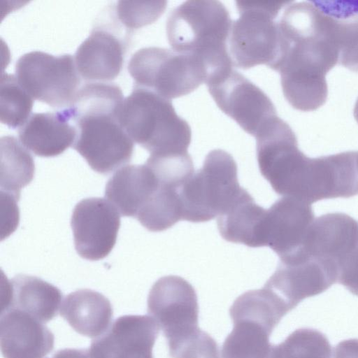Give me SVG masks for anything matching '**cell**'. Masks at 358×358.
Listing matches in <instances>:
<instances>
[{"mask_svg": "<svg viewBox=\"0 0 358 358\" xmlns=\"http://www.w3.org/2000/svg\"><path fill=\"white\" fill-rule=\"evenodd\" d=\"M278 24L283 94L295 109L315 110L327 98L325 76L338 63L337 21L312 1H289Z\"/></svg>", "mask_w": 358, "mask_h": 358, "instance_id": "obj_1", "label": "cell"}, {"mask_svg": "<svg viewBox=\"0 0 358 358\" xmlns=\"http://www.w3.org/2000/svg\"><path fill=\"white\" fill-rule=\"evenodd\" d=\"M121 88L111 83L83 85L66 108L76 135L71 146L94 171L108 174L129 162L134 141L119 117Z\"/></svg>", "mask_w": 358, "mask_h": 358, "instance_id": "obj_2", "label": "cell"}, {"mask_svg": "<svg viewBox=\"0 0 358 358\" xmlns=\"http://www.w3.org/2000/svg\"><path fill=\"white\" fill-rule=\"evenodd\" d=\"M232 20L219 1H186L175 7L166 31L173 50L199 62L207 72L206 83L233 69L228 50Z\"/></svg>", "mask_w": 358, "mask_h": 358, "instance_id": "obj_3", "label": "cell"}, {"mask_svg": "<svg viewBox=\"0 0 358 358\" xmlns=\"http://www.w3.org/2000/svg\"><path fill=\"white\" fill-rule=\"evenodd\" d=\"M119 117L129 137L150 155L188 152L191 128L178 115L171 100L134 85L123 100Z\"/></svg>", "mask_w": 358, "mask_h": 358, "instance_id": "obj_4", "label": "cell"}, {"mask_svg": "<svg viewBox=\"0 0 358 358\" xmlns=\"http://www.w3.org/2000/svg\"><path fill=\"white\" fill-rule=\"evenodd\" d=\"M289 2L236 1L239 17L232 21L228 41L234 66L264 64L278 70L281 37L277 17Z\"/></svg>", "mask_w": 358, "mask_h": 358, "instance_id": "obj_5", "label": "cell"}, {"mask_svg": "<svg viewBox=\"0 0 358 358\" xmlns=\"http://www.w3.org/2000/svg\"><path fill=\"white\" fill-rule=\"evenodd\" d=\"M244 188L238 180L232 156L217 149L208 152L203 166L179 189L182 220L203 222L217 217L239 196Z\"/></svg>", "mask_w": 358, "mask_h": 358, "instance_id": "obj_6", "label": "cell"}, {"mask_svg": "<svg viewBox=\"0 0 358 358\" xmlns=\"http://www.w3.org/2000/svg\"><path fill=\"white\" fill-rule=\"evenodd\" d=\"M148 313L162 330L171 358H176L208 334L198 326L196 291L180 276H164L155 282L148 297Z\"/></svg>", "mask_w": 358, "mask_h": 358, "instance_id": "obj_7", "label": "cell"}, {"mask_svg": "<svg viewBox=\"0 0 358 358\" xmlns=\"http://www.w3.org/2000/svg\"><path fill=\"white\" fill-rule=\"evenodd\" d=\"M128 71L134 85L169 100L191 93L207 80L205 68L196 59L159 47L138 50L129 61Z\"/></svg>", "mask_w": 358, "mask_h": 358, "instance_id": "obj_8", "label": "cell"}, {"mask_svg": "<svg viewBox=\"0 0 358 358\" xmlns=\"http://www.w3.org/2000/svg\"><path fill=\"white\" fill-rule=\"evenodd\" d=\"M255 138L262 176L278 194L299 199L310 157L299 149L292 128L277 116Z\"/></svg>", "mask_w": 358, "mask_h": 358, "instance_id": "obj_9", "label": "cell"}, {"mask_svg": "<svg viewBox=\"0 0 358 358\" xmlns=\"http://www.w3.org/2000/svg\"><path fill=\"white\" fill-rule=\"evenodd\" d=\"M15 76L33 99L59 110L67 107L79 90L80 78L74 57L34 50L21 55Z\"/></svg>", "mask_w": 358, "mask_h": 358, "instance_id": "obj_10", "label": "cell"}, {"mask_svg": "<svg viewBox=\"0 0 358 358\" xmlns=\"http://www.w3.org/2000/svg\"><path fill=\"white\" fill-rule=\"evenodd\" d=\"M131 34L117 18L113 3L106 7L88 37L76 51L74 59L79 75L92 82L108 81L117 77Z\"/></svg>", "mask_w": 358, "mask_h": 358, "instance_id": "obj_11", "label": "cell"}, {"mask_svg": "<svg viewBox=\"0 0 358 358\" xmlns=\"http://www.w3.org/2000/svg\"><path fill=\"white\" fill-rule=\"evenodd\" d=\"M206 84L219 108L255 137L278 116L269 97L234 69Z\"/></svg>", "mask_w": 358, "mask_h": 358, "instance_id": "obj_12", "label": "cell"}, {"mask_svg": "<svg viewBox=\"0 0 358 358\" xmlns=\"http://www.w3.org/2000/svg\"><path fill=\"white\" fill-rule=\"evenodd\" d=\"M336 282V272L328 262L305 250L280 259L264 287L288 311L306 298L320 294Z\"/></svg>", "mask_w": 358, "mask_h": 358, "instance_id": "obj_13", "label": "cell"}, {"mask_svg": "<svg viewBox=\"0 0 358 358\" xmlns=\"http://www.w3.org/2000/svg\"><path fill=\"white\" fill-rule=\"evenodd\" d=\"M71 225L77 253L83 259L97 261L107 257L115 246L120 215L108 200L87 198L76 205Z\"/></svg>", "mask_w": 358, "mask_h": 358, "instance_id": "obj_14", "label": "cell"}, {"mask_svg": "<svg viewBox=\"0 0 358 358\" xmlns=\"http://www.w3.org/2000/svg\"><path fill=\"white\" fill-rule=\"evenodd\" d=\"M314 221L311 204L282 196L267 209L264 222V246L284 259L301 251Z\"/></svg>", "mask_w": 358, "mask_h": 358, "instance_id": "obj_15", "label": "cell"}, {"mask_svg": "<svg viewBox=\"0 0 358 358\" xmlns=\"http://www.w3.org/2000/svg\"><path fill=\"white\" fill-rule=\"evenodd\" d=\"M159 329L150 316H120L92 341L88 350L90 358H153L152 348Z\"/></svg>", "mask_w": 358, "mask_h": 358, "instance_id": "obj_16", "label": "cell"}, {"mask_svg": "<svg viewBox=\"0 0 358 358\" xmlns=\"http://www.w3.org/2000/svg\"><path fill=\"white\" fill-rule=\"evenodd\" d=\"M0 343L4 358H45L54 348L55 336L30 315L6 308L1 314Z\"/></svg>", "mask_w": 358, "mask_h": 358, "instance_id": "obj_17", "label": "cell"}, {"mask_svg": "<svg viewBox=\"0 0 358 358\" xmlns=\"http://www.w3.org/2000/svg\"><path fill=\"white\" fill-rule=\"evenodd\" d=\"M76 131L65 108L34 113L18 130L20 141L36 155L52 157L72 146Z\"/></svg>", "mask_w": 358, "mask_h": 358, "instance_id": "obj_18", "label": "cell"}, {"mask_svg": "<svg viewBox=\"0 0 358 358\" xmlns=\"http://www.w3.org/2000/svg\"><path fill=\"white\" fill-rule=\"evenodd\" d=\"M159 184L146 163L121 167L108 180L105 197L125 217L137 218L151 200Z\"/></svg>", "mask_w": 358, "mask_h": 358, "instance_id": "obj_19", "label": "cell"}, {"mask_svg": "<svg viewBox=\"0 0 358 358\" xmlns=\"http://www.w3.org/2000/svg\"><path fill=\"white\" fill-rule=\"evenodd\" d=\"M62 299V293L55 285L36 276L20 274L6 282L2 309L19 310L46 323L57 316Z\"/></svg>", "mask_w": 358, "mask_h": 358, "instance_id": "obj_20", "label": "cell"}, {"mask_svg": "<svg viewBox=\"0 0 358 358\" xmlns=\"http://www.w3.org/2000/svg\"><path fill=\"white\" fill-rule=\"evenodd\" d=\"M229 315L234 327L222 344L221 358H268L273 345L269 337L275 324L243 310L230 308Z\"/></svg>", "mask_w": 358, "mask_h": 358, "instance_id": "obj_21", "label": "cell"}, {"mask_svg": "<svg viewBox=\"0 0 358 358\" xmlns=\"http://www.w3.org/2000/svg\"><path fill=\"white\" fill-rule=\"evenodd\" d=\"M59 313L77 333L97 338L110 327L113 310L110 301L102 294L81 289L65 297Z\"/></svg>", "mask_w": 358, "mask_h": 358, "instance_id": "obj_22", "label": "cell"}, {"mask_svg": "<svg viewBox=\"0 0 358 358\" xmlns=\"http://www.w3.org/2000/svg\"><path fill=\"white\" fill-rule=\"evenodd\" d=\"M267 209L257 205L244 189L236 200L217 217L221 236L250 248L264 246L263 228Z\"/></svg>", "mask_w": 358, "mask_h": 358, "instance_id": "obj_23", "label": "cell"}, {"mask_svg": "<svg viewBox=\"0 0 358 358\" xmlns=\"http://www.w3.org/2000/svg\"><path fill=\"white\" fill-rule=\"evenodd\" d=\"M1 192L17 199L20 189L27 185L34 176V162L27 149L14 136L1 138Z\"/></svg>", "mask_w": 358, "mask_h": 358, "instance_id": "obj_24", "label": "cell"}, {"mask_svg": "<svg viewBox=\"0 0 358 358\" xmlns=\"http://www.w3.org/2000/svg\"><path fill=\"white\" fill-rule=\"evenodd\" d=\"M331 350L324 334L312 328H301L282 343L272 345L268 358H330Z\"/></svg>", "mask_w": 358, "mask_h": 358, "instance_id": "obj_25", "label": "cell"}, {"mask_svg": "<svg viewBox=\"0 0 358 358\" xmlns=\"http://www.w3.org/2000/svg\"><path fill=\"white\" fill-rule=\"evenodd\" d=\"M33 98L13 74L2 73L0 81V120L8 127H21L29 117Z\"/></svg>", "mask_w": 358, "mask_h": 358, "instance_id": "obj_26", "label": "cell"}, {"mask_svg": "<svg viewBox=\"0 0 358 358\" xmlns=\"http://www.w3.org/2000/svg\"><path fill=\"white\" fill-rule=\"evenodd\" d=\"M166 1H117L113 3L120 22L129 31L156 21L164 12Z\"/></svg>", "mask_w": 358, "mask_h": 358, "instance_id": "obj_27", "label": "cell"}, {"mask_svg": "<svg viewBox=\"0 0 358 358\" xmlns=\"http://www.w3.org/2000/svg\"><path fill=\"white\" fill-rule=\"evenodd\" d=\"M336 20L338 46V64L351 71H358V14Z\"/></svg>", "mask_w": 358, "mask_h": 358, "instance_id": "obj_28", "label": "cell"}, {"mask_svg": "<svg viewBox=\"0 0 358 358\" xmlns=\"http://www.w3.org/2000/svg\"><path fill=\"white\" fill-rule=\"evenodd\" d=\"M336 282L358 296V244L338 264Z\"/></svg>", "mask_w": 358, "mask_h": 358, "instance_id": "obj_29", "label": "cell"}, {"mask_svg": "<svg viewBox=\"0 0 358 358\" xmlns=\"http://www.w3.org/2000/svg\"><path fill=\"white\" fill-rule=\"evenodd\" d=\"M332 358H358V339L341 341L334 348Z\"/></svg>", "mask_w": 358, "mask_h": 358, "instance_id": "obj_30", "label": "cell"}, {"mask_svg": "<svg viewBox=\"0 0 358 358\" xmlns=\"http://www.w3.org/2000/svg\"><path fill=\"white\" fill-rule=\"evenodd\" d=\"M52 358H90L86 349L65 348L55 353Z\"/></svg>", "mask_w": 358, "mask_h": 358, "instance_id": "obj_31", "label": "cell"}, {"mask_svg": "<svg viewBox=\"0 0 358 358\" xmlns=\"http://www.w3.org/2000/svg\"><path fill=\"white\" fill-rule=\"evenodd\" d=\"M354 117L357 122H358V99L356 101L355 108H354Z\"/></svg>", "mask_w": 358, "mask_h": 358, "instance_id": "obj_32", "label": "cell"}, {"mask_svg": "<svg viewBox=\"0 0 358 358\" xmlns=\"http://www.w3.org/2000/svg\"><path fill=\"white\" fill-rule=\"evenodd\" d=\"M357 160H358V152H357Z\"/></svg>", "mask_w": 358, "mask_h": 358, "instance_id": "obj_33", "label": "cell"}]
</instances>
